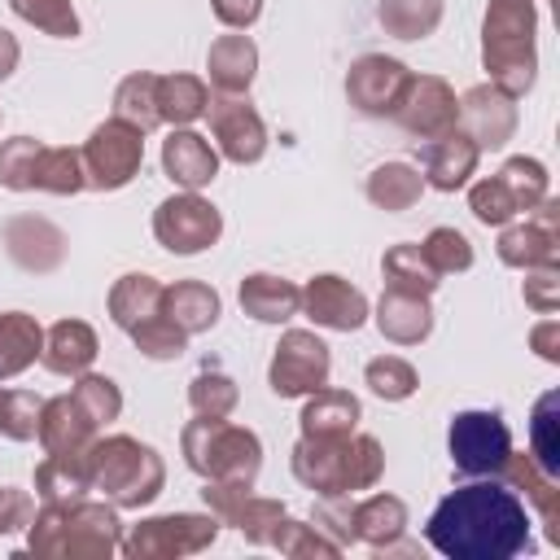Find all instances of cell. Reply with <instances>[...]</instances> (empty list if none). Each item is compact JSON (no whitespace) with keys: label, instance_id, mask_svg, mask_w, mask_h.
Masks as SVG:
<instances>
[{"label":"cell","instance_id":"obj_1","mask_svg":"<svg viewBox=\"0 0 560 560\" xmlns=\"http://www.w3.org/2000/svg\"><path fill=\"white\" fill-rule=\"evenodd\" d=\"M529 525V508L512 486L468 481L433 508L424 538L446 560H512L521 551H534Z\"/></svg>","mask_w":560,"mask_h":560},{"label":"cell","instance_id":"obj_2","mask_svg":"<svg viewBox=\"0 0 560 560\" xmlns=\"http://www.w3.org/2000/svg\"><path fill=\"white\" fill-rule=\"evenodd\" d=\"M122 542V521L114 503L66 499L39 503L26 525V551L39 560H109Z\"/></svg>","mask_w":560,"mask_h":560},{"label":"cell","instance_id":"obj_3","mask_svg":"<svg viewBox=\"0 0 560 560\" xmlns=\"http://www.w3.org/2000/svg\"><path fill=\"white\" fill-rule=\"evenodd\" d=\"M293 477L315 490L319 499H350L372 490L385 472V446L372 433H341V438H298L289 455Z\"/></svg>","mask_w":560,"mask_h":560},{"label":"cell","instance_id":"obj_4","mask_svg":"<svg viewBox=\"0 0 560 560\" xmlns=\"http://www.w3.org/2000/svg\"><path fill=\"white\" fill-rule=\"evenodd\" d=\"M538 9L534 0H490L481 18V66L508 96H525L538 79Z\"/></svg>","mask_w":560,"mask_h":560},{"label":"cell","instance_id":"obj_5","mask_svg":"<svg viewBox=\"0 0 560 560\" xmlns=\"http://www.w3.org/2000/svg\"><path fill=\"white\" fill-rule=\"evenodd\" d=\"M88 472H92V490H101L105 503L114 508H149L166 486L162 455L131 433L96 438L88 446Z\"/></svg>","mask_w":560,"mask_h":560},{"label":"cell","instance_id":"obj_6","mask_svg":"<svg viewBox=\"0 0 560 560\" xmlns=\"http://www.w3.org/2000/svg\"><path fill=\"white\" fill-rule=\"evenodd\" d=\"M109 319L136 341V350L144 359H179L188 346V332L175 328V319L166 315V284L144 276V271H127L114 280L109 289Z\"/></svg>","mask_w":560,"mask_h":560},{"label":"cell","instance_id":"obj_7","mask_svg":"<svg viewBox=\"0 0 560 560\" xmlns=\"http://www.w3.org/2000/svg\"><path fill=\"white\" fill-rule=\"evenodd\" d=\"M179 451H184V464L201 481H241V486H254L258 481V468H262V442H258V433L245 429V424H232L228 416L223 420H210V416L188 420L184 433H179Z\"/></svg>","mask_w":560,"mask_h":560},{"label":"cell","instance_id":"obj_8","mask_svg":"<svg viewBox=\"0 0 560 560\" xmlns=\"http://www.w3.org/2000/svg\"><path fill=\"white\" fill-rule=\"evenodd\" d=\"M0 184L13 192H57V197H74L88 188L79 149L44 144L35 136H13L0 144Z\"/></svg>","mask_w":560,"mask_h":560},{"label":"cell","instance_id":"obj_9","mask_svg":"<svg viewBox=\"0 0 560 560\" xmlns=\"http://www.w3.org/2000/svg\"><path fill=\"white\" fill-rule=\"evenodd\" d=\"M547 197V166L538 158H508L499 175H486L468 188V210L486 228H503L516 214H529Z\"/></svg>","mask_w":560,"mask_h":560},{"label":"cell","instance_id":"obj_10","mask_svg":"<svg viewBox=\"0 0 560 560\" xmlns=\"http://www.w3.org/2000/svg\"><path fill=\"white\" fill-rule=\"evenodd\" d=\"M219 538V516L214 512H166V516H149L140 525H131L118 542L122 556L131 560H179V556H197L206 547H214Z\"/></svg>","mask_w":560,"mask_h":560},{"label":"cell","instance_id":"obj_11","mask_svg":"<svg viewBox=\"0 0 560 560\" xmlns=\"http://www.w3.org/2000/svg\"><path fill=\"white\" fill-rule=\"evenodd\" d=\"M83 158V179L96 192H118L140 175L144 162V131L122 122V118H105L101 127H92V136L79 149Z\"/></svg>","mask_w":560,"mask_h":560},{"label":"cell","instance_id":"obj_12","mask_svg":"<svg viewBox=\"0 0 560 560\" xmlns=\"http://www.w3.org/2000/svg\"><path fill=\"white\" fill-rule=\"evenodd\" d=\"M446 451L464 477H494L512 455V429L499 411H455L446 429Z\"/></svg>","mask_w":560,"mask_h":560},{"label":"cell","instance_id":"obj_13","mask_svg":"<svg viewBox=\"0 0 560 560\" xmlns=\"http://www.w3.org/2000/svg\"><path fill=\"white\" fill-rule=\"evenodd\" d=\"M328 372H332L328 346L311 328H289L276 341V354H271V368H267V385H271L276 398H306V394L328 385Z\"/></svg>","mask_w":560,"mask_h":560},{"label":"cell","instance_id":"obj_14","mask_svg":"<svg viewBox=\"0 0 560 560\" xmlns=\"http://www.w3.org/2000/svg\"><path fill=\"white\" fill-rule=\"evenodd\" d=\"M206 114H210V136H214L219 158L236 166H254L267 153V122L254 109L249 92H214Z\"/></svg>","mask_w":560,"mask_h":560},{"label":"cell","instance_id":"obj_15","mask_svg":"<svg viewBox=\"0 0 560 560\" xmlns=\"http://www.w3.org/2000/svg\"><path fill=\"white\" fill-rule=\"evenodd\" d=\"M153 236L171 254H201L223 236V214L201 192H175L153 210Z\"/></svg>","mask_w":560,"mask_h":560},{"label":"cell","instance_id":"obj_16","mask_svg":"<svg viewBox=\"0 0 560 560\" xmlns=\"http://www.w3.org/2000/svg\"><path fill=\"white\" fill-rule=\"evenodd\" d=\"M499 262L503 267H560V201L542 197L525 219L503 223L499 232Z\"/></svg>","mask_w":560,"mask_h":560},{"label":"cell","instance_id":"obj_17","mask_svg":"<svg viewBox=\"0 0 560 560\" xmlns=\"http://www.w3.org/2000/svg\"><path fill=\"white\" fill-rule=\"evenodd\" d=\"M407 88H411V70L385 52H363L346 70V96L368 118H394Z\"/></svg>","mask_w":560,"mask_h":560},{"label":"cell","instance_id":"obj_18","mask_svg":"<svg viewBox=\"0 0 560 560\" xmlns=\"http://www.w3.org/2000/svg\"><path fill=\"white\" fill-rule=\"evenodd\" d=\"M407 136L416 140H438L459 127V96L442 74H411V88L394 114Z\"/></svg>","mask_w":560,"mask_h":560},{"label":"cell","instance_id":"obj_19","mask_svg":"<svg viewBox=\"0 0 560 560\" xmlns=\"http://www.w3.org/2000/svg\"><path fill=\"white\" fill-rule=\"evenodd\" d=\"M0 241H4V254L22 271L48 276L66 262V232L44 214H9L0 223Z\"/></svg>","mask_w":560,"mask_h":560},{"label":"cell","instance_id":"obj_20","mask_svg":"<svg viewBox=\"0 0 560 560\" xmlns=\"http://www.w3.org/2000/svg\"><path fill=\"white\" fill-rule=\"evenodd\" d=\"M459 131L486 153L503 149L516 136V96L499 92L494 83H477L459 96Z\"/></svg>","mask_w":560,"mask_h":560},{"label":"cell","instance_id":"obj_21","mask_svg":"<svg viewBox=\"0 0 560 560\" xmlns=\"http://www.w3.org/2000/svg\"><path fill=\"white\" fill-rule=\"evenodd\" d=\"M302 311L315 319V328H332V332H354L368 324V298L363 289H354L346 276H311L302 284Z\"/></svg>","mask_w":560,"mask_h":560},{"label":"cell","instance_id":"obj_22","mask_svg":"<svg viewBox=\"0 0 560 560\" xmlns=\"http://www.w3.org/2000/svg\"><path fill=\"white\" fill-rule=\"evenodd\" d=\"M101 424L83 411V402L74 394H57V398H44V411H39V446L44 455H88V446L96 442Z\"/></svg>","mask_w":560,"mask_h":560},{"label":"cell","instance_id":"obj_23","mask_svg":"<svg viewBox=\"0 0 560 560\" xmlns=\"http://www.w3.org/2000/svg\"><path fill=\"white\" fill-rule=\"evenodd\" d=\"M162 171L171 184H179L184 192H201L206 184H214L219 175V149L192 131V127H175L162 140Z\"/></svg>","mask_w":560,"mask_h":560},{"label":"cell","instance_id":"obj_24","mask_svg":"<svg viewBox=\"0 0 560 560\" xmlns=\"http://www.w3.org/2000/svg\"><path fill=\"white\" fill-rule=\"evenodd\" d=\"M477 158H481V149L459 127L429 140L424 144V188H438V192L464 188L477 175Z\"/></svg>","mask_w":560,"mask_h":560},{"label":"cell","instance_id":"obj_25","mask_svg":"<svg viewBox=\"0 0 560 560\" xmlns=\"http://www.w3.org/2000/svg\"><path fill=\"white\" fill-rule=\"evenodd\" d=\"M503 481L516 490V494H525L529 503H534V512L542 516V529H547V542H556L560 547V477H547L529 455H508L503 459Z\"/></svg>","mask_w":560,"mask_h":560},{"label":"cell","instance_id":"obj_26","mask_svg":"<svg viewBox=\"0 0 560 560\" xmlns=\"http://www.w3.org/2000/svg\"><path fill=\"white\" fill-rule=\"evenodd\" d=\"M376 328L385 341L394 346H420L433 332V306L420 293H402V289H385L376 302Z\"/></svg>","mask_w":560,"mask_h":560},{"label":"cell","instance_id":"obj_27","mask_svg":"<svg viewBox=\"0 0 560 560\" xmlns=\"http://www.w3.org/2000/svg\"><path fill=\"white\" fill-rule=\"evenodd\" d=\"M236 298H241V311L258 324H289L302 311V289L284 276H271V271L245 276Z\"/></svg>","mask_w":560,"mask_h":560},{"label":"cell","instance_id":"obj_28","mask_svg":"<svg viewBox=\"0 0 560 560\" xmlns=\"http://www.w3.org/2000/svg\"><path fill=\"white\" fill-rule=\"evenodd\" d=\"M350 534H354V542L385 551L389 542H398L407 534V503L398 494H385V490L350 503Z\"/></svg>","mask_w":560,"mask_h":560},{"label":"cell","instance_id":"obj_29","mask_svg":"<svg viewBox=\"0 0 560 560\" xmlns=\"http://www.w3.org/2000/svg\"><path fill=\"white\" fill-rule=\"evenodd\" d=\"M96 350L101 346H96L92 324H83V319H57L52 328H44V354H39V363L48 372H57V376H79V372L92 368Z\"/></svg>","mask_w":560,"mask_h":560},{"label":"cell","instance_id":"obj_30","mask_svg":"<svg viewBox=\"0 0 560 560\" xmlns=\"http://www.w3.org/2000/svg\"><path fill=\"white\" fill-rule=\"evenodd\" d=\"M359 420H363L359 398L350 389H328V385L306 394L302 416H298L302 438H341V433H354Z\"/></svg>","mask_w":560,"mask_h":560},{"label":"cell","instance_id":"obj_31","mask_svg":"<svg viewBox=\"0 0 560 560\" xmlns=\"http://www.w3.org/2000/svg\"><path fill=\"white\" fill-rule=\"evenodd\" d=\"M206 74L214 83V92H249L254 74H258V44L249 35H219L206 52Z\"/></svg>","mask_w":560,"mask_h":560},{"label":"cell","instance_id":"obj_32","mask_svg":"<svg viewBox=\"0 0 560 560\" xmlns=\"http://www.w3.org/2000/svg\"><path fill=\"white\" fill-rule=\"evenodd\" d=\"M166 315L175 319L179 332L197 337V332H210L219 324L223 302H219V293L206 280H175L166 289Z\"/></svg>","mask_w":560,"mask_h":560},{"label":"cell","instance_id":"obj_33","mask_svg":"<svg viewBox=\"0 0 560 560\" xmlns=\"http://www.w3.org/2000/svg\"><path fill=\"white\" fill-rule=\"evenodd\" d=\"M44 354V324L26 311H4L0 315V381L26 372Z\"/></svg>","mask_w":560,"mask_h":560},{"label":"cell","instance_id":"obj_34","mask_svg":"<svg viewBox=\"0 0 560 560\" xmlns=\"http://www.w3.org/2000/svg\"><path fill=\"white\" fill-rule=\"evenodd\" d=\"M363 192H368V201H372L376 210H385V214H402V210H411V206L420 201V192H424V175H420L411 162H381V166L368 175Z\"/></svg>","mask_w":560,"mask_h":560},{"label":"cell","instance_id":"obj_35","mask_svg":"<svg viewBox=\"0 0 560 560\" xmlns=\"http://www.w3.org/2000/svg\"><path fill=\"white\" fill-rule=\"evenodd\" d=\"M381 276H385V289H402V293H420V298H433V289L442 284V276L433 271L424 249L411 245V241H398V245L385 249Z\"/></svg>","mask_w":560,"mask_h":560},{"label":"cell","instance_id":"obj_36","mask_svg":"<svg viewBox=\"0 0 560 560\" xmlns=\"http://www.w3.org/2000/svg\"><path fill=\"white\" fill-rule=\"evenodd\" d=\"M92 490V472H88V455H44L35 468V494L39 503H66V499H83Z\"/></svg>","mask_w":560,"mask_h":560},{"label":"cell","instance_id":"obj_37","mask_svg":"<svg viewBox=\"0 0 560 560\" xmlns=\"http://www.w3.org/2000/svg\"><path fill=\"white\" fill-rule=\"evenodd\" d=\"M210 105V88L197 74H158V118L171 127H192Z\"/></svg>","mask_w":560,"mask_h":560},{"label":"cell","instance_id":"obj_38","mask_svg":"<svg viewBox=\"0 0 560 560\" xmlns=\"http://www.w3.org/2000/svg\"><path fill=\"white\" fill-rule=\"evenodd\" d=\"M114 118L140 127L144 136L153 127H162V118H158V74L153 70H136L114 88Z\"/></svg>","mask_w":560,"mask_h":560},{"label":"cell","instance_id":"obj_39","mask_svg":"<svg viewBox=\"0 0 560 560\" xmlns=\"http://www.w3.org/2000/svg\"><path fill=\"white\" fill-rule=\"evenodd\" d=\"M556 411H560V394L547 389L529 416V459L547 477H560V416Z\"/></svg>","mask_w":560,"mask_h":560},{"label":"cell","instance_id":"obj_40","mask_svg":"<svg viewBox=\"0 0 560 560\" xmlns=\"http://www.w3.org/2000/svg\"><path fill=\"white\" fill-rule=\"evenodd\" d=\"M376 18L394 39H424L442 22V0H381Z\"/></svg>","mask_w":560,"mask_h":560},{"label":"cell","instance_id":"obj_41","mask_svg":"<svg viewBox=\"0 0 560 560\" xmlns=\"http://www.w3.org/2000/svg\"><path fill=\"white\" fill-rule=\"evenodd\" d=\"M280 516H284V503H280V499H267V494L245 490V494L232 503V512L223 516V525L241 529V538H245V542L267 547V538H271V529L280 525Z\"/></svg>","mask_w":560,"mask_h":560},{"label":"cell","instance_id":"obj_42","mask_svg":"<svg viewBox=\"0 0 560 560\" xmlns=\"http://www.w3.org/2000/svg\"><path fill=\"white\" fill-rule=\"evenodd\" d=\"M267 547H276L289 560H311V556H341V547L315 525V521H293L289 512L280 516V525L271 529Z\"/></svg>","mask_w":560,"mask_h":560},{"label":"cell","instance_id":"obj_43","mask_svg":"<svg viewBox=\"0 0 560 560\" xmlns=\"http://www.w3.org/2000/svg\"><path fill=\"white\" fill-rule=\"evenodd\" d=\"M236 398H241L236 381L228 372H219V368H206V372H197L188 381V407H192V416L223 420V416L236 411Z\"/></svg>","mask_w":560,"mask_h":560},{"label":"cell","instance_id":"obj_44","mask_svg":"<svg viewBox=\"0 0 560 560\" xmlns=\"http://www.w3.org/2000/svg\"><path fill=\"white\" fill-rule=\"evenodd\" d=\"M363 385H368L376 398H385V402H402V398H411V394L420 389V376H416V368H411L407 359H398V354H376V359L363 368Z\"/></svg>","mask_w":560,"mask_h":560},{"label":"cell","instance_id":"obj_45","mask_svg":"<svg viewBox=\"0 0 560 560\" xmlns=\"http://www.w3.org/2000/svg\"><path fill=\"white\" fill-rule=\"evenodd\" d=\"M9 9L26 26H35L44 35H57V39H74L79 35V13H74L70 0H9Z\"/></svg>","mask_w":560,"mask_h":560},{"label":"cell","instance_id":"obj_46","mask_svg":"<svg viewBox=\"0 0 560 560\" xmlns=\"http://www.w3.org/2000/svg\"><path fill=\"white\" fill-rule=\"evenodd\" d=\"M44 398L31 389H0V433L9 442H31L39 433Z\"/></svg>","mask_w":560,"mask_h":560},{"label":"cell","instance_id":"obj_47","mask_svg":"<svg viewBox=\"0 0 560 560\" xmlns=\"http://www.w3.org/2000/svg\"><path fill=\"white\" fill-rule=\"evenodd\" d=\"M420 249H424V258L433 262L438 276H455V271H468L472 267V241L459 228H433L420 241Z\"/></svg>","mask_w":560,"mask_h":560},{"label":"cell","instance_id":"obj_48","mask_svg":"<svg viewBox=\"0 0 560 560\" xmlns=\"http://www.w3.org/2000/svg\"><path fill=\"white\" fill-rule=\"evenodd\" d=\"M70 394L83 402V411H88L96 424H109V420H118V411H122V389H118L109 376H101V372H79Z\"/></svg>","mask_w":560,"mask_h":560},{"label":"cell","instance_id":"obj_49","mask_svg":"<svg viewBox=\"0 0 560 560\" xmlns=\"http://www.w3.org/2000/svg\"><path fill=\"white\" fill-rule=\"evenodd\" d=\"M521 293H525V306H534L538 315H556V306H560V267H534Z\"/></svg>","mask_w":560,"mask_h":560},{"label":"cell","instance_id":"obj_50","mask_svg":"<svg viewBox=\"0 0 560 560\" xmlns=\"http://www.w3.org/2000/svg\"><path fill=\"white\" fill-rule=\"evenodd\" d=\"M35 516V503L26 490H13V486H0V534H18L26 529Z\"/></svg>","mask_w":560,"mask_h":560},{"label":"cell","instance_id":"obj_51","mask_svg":"<svg viewBox=\"0 0 560 560\" xmlns=\"http://www.w3.org/2000/svg\"><path fill=\"white\" fill-rule=\"evenodd\" d=\"M214 18L232 31H249L258 18H262V0H210Z\"/></svg>","mask_w":560,"mask_h":560},{"label":"cell","instance_id":"obj_52","mask_svg":"<svg viewBox=\"0 0 560 560\" xmlns=\"http://www.w3.org/2000/svg\"><path fill=\"white\" fill-rule=\"evenodd\" d=\"M529 346H534V354L538 359H547V363H560V319H542V324H534L529 328Z\"/></svg>","mask_w":560,"mask_h":560},{"label":"cell","instance_id":"obj_53","mask_svg":"<svg viewBox=\"0 0 560 560\" xmlns=\"http://www.w3.org/2000/svg\"><path fill=\"white\" fill-rule=\"evenodd\" d=\"M18 61H22V44H18V39H13V35L0 26V83H4V79L18 70Z\"/></svg>","mask_w":560,"mask_h":560}]
</instances>
